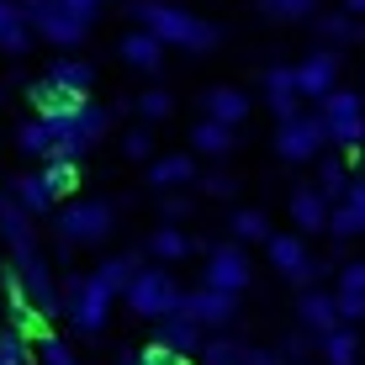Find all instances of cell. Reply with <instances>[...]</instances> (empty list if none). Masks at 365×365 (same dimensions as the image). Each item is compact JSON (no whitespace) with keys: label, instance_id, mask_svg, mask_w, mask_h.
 <instances>
[{"label":"cell","instance_id":"39","mask_svg":"<svg viewBox=\"0 0 365 365\" xmlns=\"http://www.w3.org/2000/svg\"><path fill=\"white\" fill-rule=\"evenodd\" d=\"M0 365H32L27 339H21L16 329H0Z\"/></svg>","mask_w":365,"mask_h":365},{"label":"cell","instance_id":"45","mask_svg":"<svg viewBox=\"0 0 365 365\" xmlns=\"http://www.w3.org/2000/svg\"><path fill=\"white\" fill-rule=\"evenodd\" d=\"M201 191H207V196H233V175H207Z\"/></svg>","mask_w":365,"mask_h":365},{"label":"cell","instance_id":"47","mask_svg":"<svg viewBox=\"0 0 365 365\" xmlns=\"http://www.w3.org/2000/svg\"><path fill=\"white\" fill-rule=\"evenodd\" d=\"M259 365H292V360H275V355H259Z\"/></svg>","mask_w":365,"mask_h":365},{"label":"cell","instance_id":"48","mask_svg":"<svg viewBox=\"0 0 365 365\" xmlns=\"http://www.w3.org/2000/svg\"><path fill=\"white\" fill-rule=\"evenodd\" d=\"M21 6H37V0H21Z\"/></svg>","mask_w":365,"mask_h":365},{"label":"cell","instance_id":"43","mask_svg":"<svg viewBox=\"0 0 365 365\" xmlns=\"http://www.w3.org/2000/svg\"><path fill=\"white\" fill-rule=\"evenodd\" d=\"M58 6H64L69 16L80 21V27H96V16L106 11V0H58Z\"/></svg>","mask_w":365,"mask_h":365},{"label":"cell","instance_id":"42","mask_svg":"<svg viewBox=\"0 0 365 365\" xmlns=\"http://www.w3.org/2000/svg\"><path fill=\"white\" fill-rule=\"evenodd\" d=\"M122 154H128V159H154V133H148V128H133L128 138H122Z\"/></svg>","mask_w":365,"mask_h":365},{"label":"cell","instance_id":"13","mask_svg":"<svg viewBox=\"0 0 365 365\" xmlns=\"http://www.w3.org/2000/svg\"><path fill=\"white\" fill-rule=\"evenodd\" d=\"M249 106H255V101L238 91V85H217V91L201 96V117L222 122V128H233V133H238V122H249Z\"/></svg>","mask_w":365,"mask_h":365},{"label":"cell","instance_id":"20","mask_svg":"<svg viewBox=\"0 0 365 365\" xmlns=\"http://www.w3.org/2000/svg\"><path fill=\"white\" fill-rule=\"evenodd\" d=\"M265 101H270L275 122H286V117H297V111H302L297 80H292V69H286V64H275V69H265Z\"/></svg>","mask_w":365,"mask_h":365},{"label":"cell","instance_id":"38","mask_svg":"<svg viewBox=\"0 0 365 365\" xmlns=\"http://www.w3.org/2000/svg\"><path fill=\"white\" fill-rule=\"evenodd\" d=\"M312 191H318V196L334 207V201L349 191V175H344V165H323V170H318V185H312Z\"/></svg>","mask_w":365,"mask_h":365},{"label":"cell","instance_id":"28","mask_svg":"<svg viewBox=\"0 0 365 365\" xmlns=\"http://www.w3.org/2000/svg\"><path fill=\"white\" fill-rule=\"evenodd\" d=\"M318 355L329 365H360V334L349 329V323H344V329H334V334H323L318 339Z\"/></svg>","mask_w":365,"mask_h":365},{"label":"cell","instance_id":"19","mask_svg":"<svg viewBox=\"0 0 365 365\" xmlns=\"http://www.w3.org/2000/svg\"><path fill=\"white\" fill-rule=\"evenodd\" d=\"M191 180H196V154L148 159V185H154V191H175V185H191Z\"/></svg>","mask_w":365,"mask_h":365},{"label":"cell","instance_id":"35","mask_svg":"<svg viewBox=\"0 0 365 365\" xmlns=\"http://www.w3.org/2000/svg\"><path fill=\"white\" fill-rule=\"evenodd\" d=\"M318 6L323 0H259V11L270 21H307V16H318Z\"/></svg>","mask_w":365,"mask_h":365},{"label":"cell","instance_id":"33","mask_svg":"<svg viewBox=\"0 0 365 365\" xmlns=\"http://www.w3.org/2000/svg\"><path fill=\"white\" fill-rule=\"evenodd\" d=\"M16 148H21V154H32V159H48V148H53V133H48V122H43V117L21 122V133H16Z\"/></svg>","mask_w":365,"mask_h":365},{"label":"cell","instance_id":"2","mask_svg":"<svg viewBox=\"0 0 365 365\" xmlns=\"http://www.w3.org/2000/svg\"><path fill=\"white\" fill-rule=\"evenodd\" d=\"M111 302H117V292H111L101 275H69L64 286H58V307H64V318L74 323V334H101L111 318Z\"/></svg>","mask_w":365,"mask_h":365},{"label":"cell","instance_id":"29","mask_svg":"<svg viewBox=\"0 0 365 365\" xmlns=\"http://www.w3.org/2000/svg\"><path fill=\"white\" fill-rule=\"evenodd\" d=\"M0 238H6L11 249H16V244H37V238H32V217L11 201V191H0Z\"/></svg>","mask_w":365,"mask_h":365},{"label":"cell","instance_id":"8","mask_svg":"<svg viewBox=\"0 0 365 365\" xmlns=\"http://www.w3.org/2000/svg\"><path fill=\"white\" fill-rule=\"evenodd\" d=\"M175 312H180L185 323H196L201 334H222V329L238 318V297L201 286V292H180V307H175Z\"/></svg>","mask_w":365,"mask_h":365},{"label":"cell","instance_id":"44","mask_svg":"<svg viewBox=\"0 0 365 365\" xmlns=\"http://www.w3.org/2000/svg\"><path fill=\"white\" fill-rule=\"evenodd\" d=\"M307 349H312V339H302V334H292V339H286V344H281V360H302V355H307Z\"/></svg>","mask_w":365,"mask_h":365},{"label":"cell","instance_id":"40","mask_svg":"<svg viewBox=\"0 0 365 365\" xmlns=\"http://www.w3.org/2000/svg\"><path fill=\"white\" fill-rule=\"evenodd\" d=\"M37 349H43V365H80V355H74V344H69V339H48V344H37Z\"/></svg>","mask_w":365,"mask_h":365},{"label":"cell","instance_id":"22","mask_svg":"<svg viewBox=\"0 0 365 365\" xmlns=\"http://www.w3.org/2000/svg\"><path fill=\"white\" fill-rule=\"evenodd\" d=\"M37 180L48 185V196H53V207H58V201H69L80 191V159H43Z\"/></svg>","mask_w":365,"mask_h":365},{"label":"cell","instance_id":"34","mask_svg":"<svg viewBox=\"0 0 365 365\" xmlns=\"http://www.w3.org/2000/svg\"><path fill=\"white\" fill-rule=\"evenodd\" d=\"M138 270H143V265H138V255H111V259H106V265H101L96 275H101V281H106L111 292L122 297V292H128V281H133Z\"/></svg>","mask_w":365,"mask_h":365},{"label":"cell","instance_id":"4","mask_svg":"<svg viewBox=\"0 0 365 365\" xmlns=\"http://www.w3.org/2000/svg\"><path fill=\"white\" fill-rule=\"evenodd\" d=\"M111 228H117V207H111L106 196H91V201H74V207L58 212L53 238H58V249H91Z\"/></svg>","mask_w":365,"mask_h":365},{"label":"cell","instance_id":"11","mask_svg":"<svg viewBox=\"0 0 365 365\" xmlns=\"http://www.w3.org/2000/svg\"><path fill=\"white\" fill-rule=\"evenodd\" d=\"M339 69H344L339 48H318V53H307V58H302V64L292 69V80H297V96H312V101H323L329 91H339Z\"/></svg>","mask_w":365,"mask_h":365},{"label":"cell","instance_id":"14","mask_svg":"<svg viewBox=\"0 0 365 365\" xmlns=\"http://www.w3.org/2000/svg\"><path fill=\"white\" fill-rule=\"evenodd\" d=\"M329 233L334 238H360L365 233V180H349V191L329 207Z\"/></svg>","mask_w":365,"mask_h":365},{"label":"cell","instance_id":"32","mask_svg":"<svg viewBox=\"0 0 365 365\" xmlns=\"http://www.w3.org/2000/svg\"><path fill=\"white\" fill-rule=\"evenodd\" d=\"M318 37H329L334 48H344V43H360L365 27L349 16V11H329V16H318Z\"/></svg>","mask_w":365,"mask_h":365},{"label":"cell","instance_id":"23","mask_svg":"<svg viewBox=\"0 0 365 365\" xmlns=\"http://www.w3.org/2000/svg\"><path fill=\"white\" fill-rule=\"evenodd\" d=\"M233 143H238V133H233V128H222V122H207V117H201L196 128H191V154L228 159V154H233Z\"/></svg>","mask_w":365,"mask_h":365},{"label":"cell","instance_id":"30","mask_svg":"<svg viewBox=\"0 0 365 365\" xmlns=\"http://www.w3.org/2000/svg\"><path fill=\"white\" fill-rule=\"evenodd\" d=\"M191 249H196V244H191V238H185L180 228H159L154 238H148V255H154L159 265H180Z\"/></svg>","mask_w":365,"mask_h":365},{"label":"cell","instance_id":"17","mask_svg":"<svg viewBox=\"0 0 365 365\" xmlns=\"http://www.w3.org/2000/svg\"><path fill=\"white\" fill-rule=\"evenodd\" d=\"M32 48V21H27V6L21 0H0V53H27Z\"/></svg>","mask_w":365,"mask_h":365},{"label":"cell","instance_id":"24","mask_svg":"<svg viewBox=\"0 0 365 365\" xmlns=\"http://www.w3.org/2000/svg\"><path fill=\"white\" fill-rule=\"evenodd\" d=\"M11 201H16V207L27 212L32 222L53 212V196H48V185L37 180V170H32V175H16V180H11Z\"/></svg>","mask_w":365,"mask_h":365},{"label":"cell","instance_id":"3","mask_svg":"<svg viewBox=\"0 0 365 365\" xmlns=\"http://www.w3.org/2000/svg\"><path fill=\"white\" fill-rule=\"evenodd\" d=\"M180 292H185V286L175 281V275H170L165 265H148V270H138L133 281H128L122 302H128V312H133V318L165 323V318H175V307H180Z\"/></svg>","mask_w":365,"mask_h":365},{"label":"cell","instance_id":"18","mask_svg":"<svg viewBox=\"0 0 365 365\" xmlns=\"http://www.w3.org/2000/svg\"><path fill=\"white\" fill-rule=\"evenodd\" d=\"M117 53H122V64H128V69H143V74H159V69H165V43H159V37H148L143 27L122 37Z\"/></svg>","mask_w":365,"mask_h":365},{"label":"cell","instance_id":"41","mask_svg":"<svg viewBox=\"0 0 365 365\" xmlns=\"http://www.w3.org/2000/svg\"><path fill=\"white\" fill-rule=\"evenodd\" d=\"M196 212V201L191 196H165V207H159V217H165V228H180L185 217Z\"/></svg>","mask_w":365,"mask_h":365},{"label":"cell","instance_id":"21","mask_svg":"<svg viewBox=\"0 0 365 365\" xmlns=\"http://www.w3.org/2000/svg\"><path fill=\"white\" fill-rule=\"evenodd\" d=\"M292 222H297V233H329V201L312 185L292 191Z\"/></svg>","mask_w":365,"mask_h":365},{"label":"cell","instance_id":"15","mask_svg":"<svg viewBox=\"0 0 365 365\" xmlns=\"http://www.w3.org/2000/svg\"><path fill=\"white\" fill-rule=\"evenodd\" d=\"M259 355H265V349L244 344V339H233V334H207L201 349H196V365H259Z\"/></svg>","mask_w":365,"mask_h":365},{"label":"cell","instance_id":"12","mask_svg":"<svg viewBox=\"0 0 365 365\" xmlns=\"http://www.w3.org/2000/svg\"><path fill=\"white\" fill-rule=\"evenodd\" d=\"M334 307H339V323H355L365 318V259H349L344 270H339V281H334Z\"/></svg>","mask_w":365,"mask_h":365},{"label":"cell","instance_id":"5","mask_svg":"<svg viewBox=\"0 0 365 365\" xmlns=\"http://www.w3.org/2000/svg\"><path fill=\"white\" fill-rule=\"evenodd\" d=\"M323 133H329V143L334 148H355V143H365V101H360V91H329L323 96Z\"/></svg>","mask_w":365,"mask_h":365},{"label":"cell","instance_id":"25","mask_svg":"<svg viewBox=\"0 0 365 365\" xmlns=\"http://www.w3.org/2000/svg\"><path fill=\"white\" fill-rule=\"evenodd\" d=\"M201 339H207V334H201L196 323H185L180 312H175V318H165V323H159V339H154V344H165V349H175V355H185V360H196Z\"/></svg>","mask_w":365,"mask_h":365},{"label":"cell","instance_id":"27","mask_svg":"<svg viewBox=\"0 0 365 365\" xmlns=\"http://www.w3.org/2000/svg\"><path fill=\"white\" fill-rule=\"evenodd\" d=\"M48 85H58V91H69V96H91V80H96V69L85 64V58H58L53 69L43 74Z\"/></svg>","mask_w":365,"mask_h":365},{"label":"cell","instance_id":"31","mask_svg":"<svg viewBox=\"0 0 365 365\" xmlns=\"http://www.w3.org/2000/svg\"><path fill=\"white\" fill-rule=\"evenodd\" d=\"M265 238H270V217H265V212H259V207H238L233 212V244H265Z\"/></svg>","mask_w":365,"mask_h":365},{"label":"cell","instance_id":"6","mask_svg":"<svg viewBox=\"0 0 365 365\" xmlns=\"http://www.w3.org/2000/svg\"><path fill=\"white\" fill-rule=\"evenodd\" d=\"M323 143H329V133H323L318 111H297V117H286L281 128H275V154H281L286 165H312V159L323 154Z\"/></svg>","mask_w":365,"mask_h":365},{"label":"cell","instance_id":"36","mask_svg":"<svg viewBox=\"0 0 365 365\" xmlns=\"http://www.w3.org/2000/svg\"><path fill=\"white\" fill-rule=\"evenodd\" d=\"M138 117H143V122H165V117H175V96L159 91V85H148V91L138 96Z\"/></svg>","mask_w":365,"mask_h":365},{"label":"cell","instance_id":"9","mask_svg":"<svg viewBox=\"0 0 365 365\" xmlns=\"http://www.w3.org/2000/svg\"><path fill=\"white\" fill-rule=\"evenodd\" d=\"M265 255H270V265L281 270L292 286H302V292H307V286L318 281V259L307 255L302 233H270V238H265Z\"/></svg>","mask_w":365,"mask_h":365},{"label":"cell","instance_id":"37","mask_svg":"<svg viewBox=\"0 0 365 365\" xmlns=\"http://www.w3.org/2000/svg\"><path fill=\"white\" fill-rule=\"evenodd\" d=\"M122 365H196V360L175 355V349H165V344H143V349H128Z\"/></svg>","mask_w":365,"mask_h":365},{"label":"cell","instance_id":"7","mask_svg":"<svg viewBox=\"0 0 365 365\" xmlns=\"http://www.w3.org/2000/svg\"><path fill=\"white\" fill-rule=\"evenodd\" d=\"M249 281H255V259H249V249L244 244H217L207 255V281L201 286H212V292H228V297H244L249 292Z\"/></svg>","mask_w":365,"mask_h":365},{"label":"cell","instance_id":"46","mask_svg":"<svg viewBox=\"0 0 365 365\" xmlns=\"http://www.w3.org/2000/svg\"><path fill=\"white\" fill-rule=\"evenodd\" d=\"M344 11H349L355 21H360V16H365V0H344Z\"/></svg>","mask_w":365,"mask_h":365},{"label":"cell","instance_id":"10","mask_svg":"<svg viewBox=\"0 0 365 365\" xmlns=\"http://www.w3.org/2000/svg\"><path fill=\"white\" fill-rule=\"evenodd\" d=\"M27 21H32V37H48L53 48H74V43H85V32H91V27H80L58 0H37V6H27Z\"/></svg>","mask_w":365,"mask_h":365},{"label":"cell","instance_id":"16","mask_svg":"<svg viewBox=\"0 0 365 365\" xmlns=\"http://www.w3.org/2000/svg\"><path fill=\"white\" fill-rule=\"evenodd\" d=\"M297 318H302V329L307 334H334V329H344V323H339V307H334V297L329 292H318V286H307V292H302V302H297Z\"/></svg>","mask_w":365,"mask_h":365},{"label":"cell","instance_id":"26","mask_svg":"<svg viewBox=\"0 0 365 365\" xmlns=\"http://www.w3.org/2000/svg\"><path fill=\"white\" fill-rule=\"evenodd\" d=\"M32 106H37V117H69V111H80L91 96H69V91H58V85H48V80H37L32 85Z\"/></svg>","mask_w":365,"mask_h":365},{"label":"cell","instance_id":"1","mask_svg":"<svg viewBox=\"0 0 365 365\" xmlns=\"http://www.w3.org/2000/svg\"><path fill=\"white\" fill-rule=\"evenodd\" d=\"M138 27L148 37H159L165 48H185V53H212V48L222 43V32L212 27V21H201L196 11L175 6V0H138L133 6Z\"/></svg>","mask_w":365,"mask_h":365}]
</instances>
